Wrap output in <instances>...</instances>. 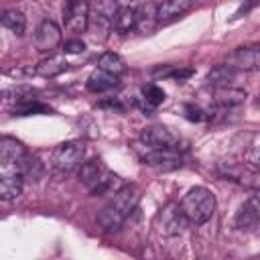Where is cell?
I'll list each match as a JSON object with an SVG mask.
<instances>
[{
    "label": "cell",
    "instance_id": "1",
    "mask_svg": "<svg viewBox=\"0 0 260 260\" xmlns=\"http://www.w3.org/2000/svg\"><path fill=\"white\" fill-rule=\"evenodd\" d=\"M138 201H140V189L136 185H124L116 195H112V201L98 213V225L104 232L120 230L126 217L136 209Z\"/></svg>",
    "mask_w": 260,
    "mask_h": 260
},
{
    "label": "cell",
    "instance_id": "2",
    "mask_svg": "<svg viewBox=\"0 0 260 260\" xmlns=\"http://www.w3.org/2000/svg\"><path fill=\"white\" fill-rule=\"evenodd\" d=\"M179 207L187 221L201 225L209 221L215 213V195L207 187H193L185 193Z\"/></svg>",
    "mask_w": 260,
    "mask_h": 260
},
{
    "label": "cell",
    "instance_id": "3",
    "mask_svg": "<svg viewBox=\"0 0 260 260\" xmlns=\"http://www.w3.org/2000/svg\"><path fill=\"white\" fill-rule=\"evenodd\" d=\"M83 152H85V144L81 140H67L53 150V165L59 171L69 173L81 165Z\"/></svg>",
    "mask_w": 260,
    "mask_h": 260
},
{
    "label": "cell",
    "instance_id": "4",
    "mask_svg": "<svg viewBox=\"0 0 260 260\" xmlns=\"http://www.w3.org/2000/svg\"><path fill=\"white\" fill-rule=\"evenodd\" d=\"M136 150L144 165H150V167H156L162 171L175 169L181 165V154L175 148H152V146L140 142V146H136Z\"/></svg>",
    "mask_w": 260,
    "mask_h": 260
},
{
    "label": "cell",
    "instance_id": "5",
    "mask_svg": "<svg viewBox=\"0 0 260 260\" xmlns=\"http://www.w3.org/2000/svg\"><path fill=\"white\" fill-rule=\"evenodd\" d=\"M223 65L236 69V71H254L260 69V43L244 45L234 49L232 53L225 55Z\"/></svg>",
    "mask_w": 260,
    "mask_h": 260
},
{
    "label": "cell",
    "instance_id": "6",
    "mask_svg": "<svg viewBox=\"0 0 260 260\" xmlns=\"http://www.w3.org/2000/svg\"><path fill=\"white\" fill-rule=\"evenodd\" d=\"M236 228L240 232L260 230V191H254L236 213Z\"/></svg>",
    "mask_w": 260,
    "mask_h": 260
},
{
    "label": "cell",
    "instance_id": "7",
    "mask_svg": "<svg viewBox=\"0 0 260 260\" xmlns=\"http://www.w3.org/2000/svg\"><path fill=\"white\" fill-rule=\"evenodd\" d=\"M140 142L152 146V148H175L179 150V136L167 128V126H146L142 132H140Z\"/></svg>",
    "mask_w": 260,
    "mask_h": 260
},
{
    "label": "cell",
    "instance_id": "8",
    "mask_svg": "<svg viewBox=\"0 0 260 260\" xmlns=\"http://www.w3.org/2000/svg\"><path fill=\"white\" fill-rule=\"evenodd\" d=\"M89 2L87 0H69L65 6V24L73 32H83L89 26Z\"/></svg>",
    "mask_w": 260,
    "mask_h": 260
},
{
    "label": "cell",
    "instance_id": "9",
    "mask_svg": "<svg viewBox=\"0 0 260 260\" xmlns=\"http://www.w3.org/2000/svg\"><path fill=\"white\" fill-rule=\"evenodd\" d=\"M59 43H61V28L53 20H43L37 28L35 49L39 53H51L59 47Z\"/></svg>",
    "mask_w": 260,
    "mask_h": 260
},
{
    "label": "cell",
    "instance_id": "10",
    "mask_svg": "<svg viewBox=\"0 0 260 260\" xmlns=\"http://www.w3.org/2000/svg\"><path fill=\"white\" fill-rule=\"evenodd\" d=\"M24 177L20 169H2L0 171V199L12 201L22 193Z\"/></svg>",
    "mask_w": 260,
    "mask_h": 260
},
{
    "label": "cell",
    "instance_id": "11",
    "mask_svg": "<svg viewBox=\"0 0 260 260\" xmlns=\"http://www.w3.org/2000/svg\"><path fill=\"white\" fill-rule=\"evenodd\" d=\"M191 6H193V0H162L156 6L158 24H169V22L177 20L179 16H183L185 12H189Z\"/></svg>",
    "mask_w": 260,
    "mask_h": 260
},
{
    "label": "cell",
    "instance_id": "12",
    "mask_svg": "<svg viewBox=\"0 0 260 260\" xmlns=\"http://www.w3.org/2000/svg\"><path fill=\"white\" fill-rule=\"evenodd\" d=\"M120 12V4L118 0H95L93 2V24L95 28L102 26V28H110L114 26V20Z\"/></svg>",
    "mask_w": 260,
    "mask_h": 260
},
{
    "label": "cell",
    "instance_id": "13",
    "mask_svg": "<svg viewBox=\"0 0 260 260\" xmlns=\"http://www.w3.org/2000/svg\"><path fill=\"white\" fill-rule=\"evenodd\" d=\"M246 100V91L240 87H232V85H219L213 89V104L221 106V108H232V106H240Z\"/></svg>",
    "mask_w": 260,
    "mask_h": 260
},
{
    "label": "cell",
    "instance_id": "14",
    "mask_svg": "<svg viewBox=\"0 0 260 260\" xmlns=\"http://www.w3.org/2000/svg\"><path fill=\"white\" fill-rule=\"evenodd\" d=\"M67 67H69V63L63 55H49V57H45L37 63L35 73L41 75V77H57L63 71H67Z\"/></svg>",
    "mask_w": 260,
    "mask_h": 260
},
{
    "label": "cell",
    "instance_id": "15",
    "mask_svg": "<svg viewBox=\"0 0 260 260\" xmlns=\"http://www.w3.org/2000/svg\"><path fill=\"white\" fill-rule=\"evenodd\" d=\"M158 219L162 221V228H160L162 234H179L181 228H183L185 215L181 213V207H179V205L171 203V205H167V207L162 209V213L158 215ZM185 221H187V219H185Z\"/></svg>",
    "mask_w": 260,
    "mask_h": 260
},
{
    "label": "cell",
    "instance_id": "16",
    "mask_svg": "<svg viewBox=\"0 0 260 260\" xmlns=\"http://www.w3.org/2000/svg\"><path fill=\"white\" fill-rule=\"evenodd\" d=\"M118 85V75L114 73H108L104 69H95L89 77H87V89L93 91V93H102V91H110Z\"/></svg>",
    "mask_w": 260,
    "mask_h": 260
},
{
    "label": "cell",
    "instance_id": "17",
    "mask_svg": "<svg viewBox=\"0 0 260 260\" xmlns=\"http://www.w3.org/2000/svg\"><path fill=\"white\" fill-rule=\"evenodd\" d=\"M122 187H124V183H122L120 175H116V173H112V171H106V173L95 181V185L89 187V191H91L93 195H116Z\"/></svg>",
    "mask_w": 260,
    "mask_h": 260
},
{
    "label": "cell",
    "instance_id": "18",
    "mask_svg": "<svg viewBox=\"0 0 260 260\" xmlns=\"http://www.w3.org/2000/svg\"><path fill=\"white\" fill-rule=\"evenodd\" d=\"M26 154H28V152L24 150V146H22L18 140H14V138H10V136H2V138H0V158L20 162Z\"/></svg>",
    "mask_w": 260,
    "mask_h": 260
},
{
    "label": "cell",
    "instance_id": "19",
    "mask_svg": "<svg viewBox=\"0 0 260 260\" xmlns=\"http://www.w3.org/2000/svg\"><path fill=\"white\" fill-rule=\"evenodd\" d=\"M106 171H108V169L104 167V162H102L100 158H91V160H87V162H81L79 177H81V181H83L87 187H93L95 181H98Z\"/></svg>",
    "mask_w": 260,
    "mask_h": 260
},
{
    "label": "cell",
    "instance_id": "20",
    "mask_svg": "<svg viewBox=\"0 0 260 260\" xmlns=\"http://www.w3.org/2000/svg\"><path fill=\"white\" fill-rule=\"evenodd\" d=\"M136 22H138V10L134 6H124V8H120V12L114 20V28L118 32L126 35L132 28H136Z\"/></svg>",
    "mask_w": 260,
    "mask_h": 260
},
{
    "label": "cell",
    "instance_id": "21",
    "mask_svg": "<svg viewBox=\"0 0 260 260\" xmlns=\"http://www.w3.org/2000/svg\"><path fill=\"white\" fill-rule=\"evenodd\" d=\"M98 67L100 69H104V71H108V73H114V75H122V73H126V61L118 55V53H114V51H108V53H104L100 59H98Z\"/></svg>",
    "mask_w": 260,
    "mask_h": 260
},
{
    "label": "cell",
    "instance_id": "22",
    "mask_svg": "<svg viewBox=\"0 0 260 260\" xmlns=\"http://www.w3.org/2000/svg\"><path fill=\"white\" fill-rule=\"evenodd\" d=\"M158 24V18H156V6L154 4H146L138 10V22H136V28L140 32H152L154 26Z\"/></svg>",
    "mask_w": 260,
    "mask_h": 260
},
{
    "label": "cell",
    "instance_id": "23",
    "mask_svg": "<svg viewBox=\"0 0 260 260\" xmlns=\"http://www.w3.org/2000/svg\"><path fill=\"white\" fill-rule=\"evenodd\" d=\"M2 24L8 28V30H12L14 35H24V28H26V18H24V14L20 12V10H16V8H8V10H4V14H2Z\"/></svg>",
    "mask_w": 260,
    "mask_h": 260
},
{
    "label": "cell",
    "instance_id": "24",
    "mask_svg": "<svg viewBox=\"0 0 260 260\" xmlns=\"http://www.w3.org/2000/svg\"><path fill=\"white\" fill-rule=\"evenodd\" d=\"M236 77V69H232V67H228V65H217V67H213L211 71H209V75H207V81L211 83V85H215V87H219V85H230V81Z\"/></svg>",
    "mask_w": 260,
    "mask_h": 260
},
{
    "label": "cell",
    "instance_id": "25",
    "mask_svg": "<svg viewBox=\"0 0 260 260\" xmlns=\"http://www.w3.org/2000/svg\"><path fill=\"white\" fill-rule=\"evenodd\" d=\"M20 173H22L24 179H32V181H37V179L41 177V173H43V167H41V162H39L37 156L26 154V156L20 160Z\"/></svg>",
    "mask_w": 260,
    "mask_h": 260
},
{
    "label": "cell",
    "instance_id": "26",
    "mask_svg": "<svg viewBox=\"0 0 260 260\" xmlns=\"http://www.w3.org/2000/svg\"><path fill=\"white\" fill-rule=\"evenodd\" d=\"M142 100L146 102V106H158V104H162L165 102V91L158 87V85H154V83H150V85H144L142 87Z\"/></svg>",
    "mask_w": 260,
    "mask_h": 260
},
{
    "label": "cell",
    "instance_id": "27",
    "mask_svg": "<svg viewBox=\"0 0 260 260\" xmlns=\"http://www.w3.org/2000/svg\"><path fill=\"white\" fill-rule=\"evenodd\" d=\"M185 118L191 120V122H203V120H209V118H211V112H209V110H203V108H199V106L187 104V106H185Z\"/></svg>",
    "mask_w": 260,
    "mask_h": 260
},
{
    "label": "cell",
    "instance_id": "28",
    "mask_svg": "<svg viewBox=\"0 0 260 260\" xmlns=\"http://www.w3.org/2000/svg\"><path fill=\"white\" fill-rule=\"evenodd\" d=\"M63 51L65 53H69V55H77V53H83L85 51V45H83V41H65V45H63Z\"/></svg>",
    "mask_w": 260,
    "mask_h": 260
},
{
    "label": "cell",
    "instance_id": "29",
    "mask_svg": "<svg viewBox=\"0 0 260 260\" xmlns=\"http://www.w3.org/2000/svg\"><path fill=\"white\" fill-rule=\"evenodd\" d=\"M246 160L250 167H254L256 171H260V146H254L246 152Z\"/></svg>",
    "mask_w": 260,
    "mask_h": 260
},
{
    "label": "cell",
    "instance_id": "30",
    "mask_svg": "<svg viewBox=\"0 0 260 260\" xmlns=\"http://www.w3.org/2000/svg\"><path fill=\"white\" fill-rule=\"evenodd\" d=\"M165 75L171 77V79H177V81H185L187 77L193 75V69H173V71H169V73H165Z\"/></svg>",
    "mask_w": 260,
    "mask_h": 260
}]
</instances>
